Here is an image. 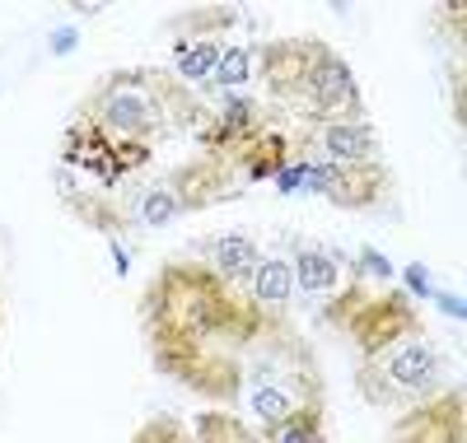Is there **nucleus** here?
Listing matches in <instances>:
<instances>
[{
    "mask_svg": "<svg viewBox=\"0 0 467 443\" xmlns=\"http://www.w3.org/2000/svg\"><path fill=\"white\" fill-rule=\"evenodd\" d=\"M332 327L346 332V341L356 345V359H369L379 350H388L393 341L411 336V332H425L420 313L411 308L407 294H393V290H369V285H346L327 313H323Z\"/></svg>",
    "mask_w": 467,
    "mask_h": 443,
    "instance_id": "423d86ee",
    "label": "nucleus"
},
{
    "mask_svg": "<svg viewBox=\"0 0 467 443\" xmlns=\"http://www.w3.org/2000/svg\"><path fill=\"white\" fill-rule=\"evenodd\" d=\"M248 294H253V304H262L266 313H271V308H281V304L295 294L290 262H285V257H266V262L253 271V280H248Z\"/></svg>",
    "mask_w": 467,
    "mask_h": 443,
    "instance_id": "4468645a",
    "label": "nucleus"
},
{
    "mask_svg": "<svg viewBox=\"0 0 467 443\" xmlns=\"http://www.w3.org/2000/svg\"><path fill=\"white\" fill-rule=\"evenodd\" d=\"M182 215L178 196L169 191V182H154V187H140L127 206V224H140V229H169L173 220Z\"/></svg>",
    "mask_w": 467,
    "mask_h": 443,
    "instance_id": "ddd939ff",
    "label": "nucleus"
},
{
    "mask_svg": "<svg viewBox=\"0 0 467 443\" xmlns=\"http://www.w3.org/2000/svg\"><path fill=\"white\" fill-rule=\"evenodd\" d=\"M244 187H248L244 173L234 169L224 154H206V149L169 178V191L178 196L182 211H211V206H220V201L244 196Z\"/></svg>",
    "mask_w": 467,
    "mask_h": 443,
    "instance_id": "6e6552de",
    "label": "nucleus"
},
{
    "mask_svg": "<svg viewBox=\"0 0 467 443\" xmlns=\"http://www.w3.org/2000/svg\"><path fill=\"white\" fill-rule=\"evenodd\" d=\"M206 112V98H197L178 75L169 70H112L80 98L75 108V127H85L112 145L131 149H154V140H164L173 131H197Z\"/></svg>",
    "mask_w": 467,
    "mask_h": 443,
    "instance_id": "f03ea898",
    "label": "nucleus"
},
{
    "mask_svg": "<svg viewBox=\"0 0 467 443\" xmlns=\"http://www.w3.org/2000/svg\"><path fill=\"white\" fill-rule=\"evenodd\" d=\"M206 252H211V271H215L220 280H229L234 290L248 285L253 271L262 266V248L253 243V238H244V233H220V238H211Z\"/></svg>",
    "mask_w": 467,
    "mask_h": 443,
    "instance_id": "9b49d317",
    "label": "nucleus"
},
{
    "mask_svg": "<svg viewBox=\"0 0 467 443\" xmlns=\"http://www.w3.org/2000/svg\"><path fill=\"white\" fill-rule=\"evenodd\" d=\"M393 443H462V392L425 397L420 407L398 425Z\"/></svg>",
    "mask_w": 467,
    "mask_h": 443,
    "instance_id": "9d476101",
    "label": "nucleus"
},
{
    "mask_svg": "<svg viewBox=\"0 0 467 443\" xmlns=\"http://www.w3.org/2000/svg\"><path fill=\"white\" fill-rule=\"evenodd\" d=\"M131 443H192V438H187V425H182V420H173V416H150V420L136 429Z\"/></svg>",
    "mask_w": 467,
    "mask_h": 443,
    "instance_id": "6ab92c4d",
    "label": "nucleus"
},
{
    "mask_svg": "<svg viewBox=\"0 0 467 443\" xmlns=\"http://www.w3.org/2000/svg\"><path fill=\"white\" fill-rule=\"evenodd\" d=\"M215 61H220V43L215 37H206V43H192L178 52V79L182 85H192V79H206L215 75Z\"/></svg>",
    "mask_w": 467,
    "mask_h": 443,
    "instance_id": "f3484780",
    "label": "nucleus"
},
{
    "mask_svg": "<svg viewBox=\"0 0 467 443\" xmlns=\"http://www.w3.org/2000/svg\"><path fill=\"white\" fill-rule=\"evenodd\" d=\"M248 79H253V47H224L220 61H215V85L224 94H234V89H244Z\"/></svg>",
    "mask_w": 467,
    "mask_h": 443,
    "instance_id": "dca6fc26",
    "label": "nucleus"
},
{
    "mask_svg": "<svg viewBox=\"0 0 467 443\" xmlns=\"http://www.w3.org/2000/svg\"><path fill=\"white\" fill-rule=\"evenodd\" d=\"M308 187L323 191L341 211H369L388 196L393 178H388L383 164H323V159H308Z\"/></svg>",
    "mask_w": 467,
    "mask_h": 443,
    "instance_id": "0eeeda50",
    "label": "nucleus"
},
{
    "mask_svg": "<svg viewBox=\"0 0 467 443\" xmlns=\"http://www.w3.org/2000/svg\"><path fill=\"white\" fill-rule=\"evenodd\" d=\"M266 443H327L323 407H318V411H304V416H295V420H285L281 429H271Z\"/></svg>",
    "mask_w": 467,
    "mask_h": 443,
    "instance_id": "a211bd4d",
    "label": "nucleus"
},
{
    "mask_svg": "<svg viewBox=\"0 0 467 443\" xmlns=\"http://www.w3.org/2000/svg\"><path fill=\"white\" fill-rule=\"evenodd\" d=\"M341 271H346L341 252H327V248H299L290 262L299 294H332L341 285Z\"/></svg>",
    "mask_w": 467,
    "mask_h": 443,
    "instance_id": "f8f14e48",
    "label": "nucleus"
},
{
    "mask_svg": "<svg viewBox=\"0 0 467 443\" xmlns=\"http://www.w3.org/2000/svg\"><path fill=\"white\" fill-rule=\"evenodd\" d=\"M440 378L444 355L435 350L431 332H411L369 359H356V387L379 407H420L425 397H435Z\"/></svg>",
    "mask_w": 467,
    "mask_h": 443,
    "instance_id": "20e7f679",
    "label": "nucleus"
},
{
    "mask_svg": "<svg viewBox=\"0 0 467 443\" xmlns=\"http://www.w3.org/2000/svg\"><path fill=\"white\" fill-rule=\"evenodd\" d=\"M285 117H295L299 127H332V122H369L365 94L350 75L346 57L332 52L323 37H308V66L304 79L285 108H276Z\"/></svg>",
    "mask_w": 467,
    "mask_h": 443,
    "instance_id": "39448f33",
    "label": "nucleus"
},
{
    "mask_svg": "<svg viewBox=\"0 0 467 443\" xmlns=\"http://www.w3.org/2000/svg\"><path fill=\"white\" fill-rule=\"evenodd\" d=\"M266 308L253 294L234 290L211 271V262L182 257L164 262L150 275L140 322L150 336V359L173 383L197 392L215 407L239 401V365L244 345L262 327Z\"/></svg>",
    "mask_w": 467,
    "mask_h": 443,
    "instance_id": "f257e3e1",
    "label": "nucleus"
},
{
    "mask_svg": "<svg viewBox=\"0 0 467 443\" xmlns=\"http://www.w3.org/2000/svg\"><path fill=\"white\" fill-rule=\"evenodd\" d=\"M239 401L248 416L257 420V434L266 438L271 429H281L285 420L318 411L327 401V383L318 369V355L308 345L295 322L281 313H266L253 341L244 345V365H239Z\"/></svg>",
    "mask_w": 467,
    "mask_h": 443,
    "instance_id": "7ed1b4c3",
    "label": "nucleus"
},
{
    "mask_svg": "<svg viewBox=\"0 0 467 443\" xmlns=\"http://www.w3.org/2000/svg\"><path fill=\"white\" fill-rule=\"evenodd\" d=\"M299 149H314L323 164H379V131L369 122H332L304 127Z\"/></svg>",
    "mask_w": 467,
    "mask_h": 443,
    "instance_id": "1a4fd4ad",
    "label": "nucleus"
},
{
    "mask_svg": "<svg viewBox=\"0 0 467 443\" xmlns=\"http://www.w3.org/2000/svg\"><path fill=\"white\" fill-rule=\"evenodd\" d=\"M360 271H365V275H379V280H388V275H393V266H388L379 252H365V257H360Z\"/></svg>",
    "mask_w": 467,
    "mask_h": 443,
    "instance_id": "aec40b11",
    "label": "nucleus"
},
{
    "mask_svg": "<svg viewBox=\"0 0 467 443\" xmlns=\"http://www.w3.org/2000/svg\"><path fill=\"white\" fill-rule=\"evenodd\" d=\"M192 438L197 443H266L253 425H244L229 411H197L192 416Z\"/></svg>",
    "mask_w": 467,
    "mask_h": 443,
    "instance_id": "2eb2a0df",
    "label": "nucleus"
}]
</instances>
